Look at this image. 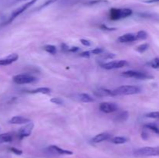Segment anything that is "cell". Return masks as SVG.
Instances as JSON below:
<instances>
[{
  "label": "cell",
  "mask_w": 159,
  "mask_h": 158,
  "mask_svg": "<svg viewBox=\"0 0 159 158\" xmlns=\"http://www.w3.org/2000/svg\"><path fill=\"white\" fill-rule=\"evenodd\" d=\"M113 91L115 95H129L138 94L141 92V89L139 87L134 85H123Z\"/></svg>",
  "instance_id": "cell-1"
},
{
  "label": "cell",
  "mask_w": 159,
  "mask_h": 158,
  "mask_svg": "<svg viewBox=\"0 0 159 158\" xmlns=\"http://www.w3.org/2000/svg\"><path fill=\"white\" fill-rule=\"evenodd\" d=\"M133 14V11L130 9H116L113 8L110 10V19L112 20H118L120 19L127 18Z\"/></svg>",
  "instance_id": "cell-2"
},
{
  "label": "cell",
  "mask_w": 159,
  "mask_h": 158,
  "mask_svg": "<svg viewBox=\"0 0 159 158\" xmlns=\"http://www.w3.org/2000/svg\"><path fill=\"white\" fill-rule=\"evenodd\" d=\"M134 154L139 156H159V147H144L138 149Z\"/></svg>",
  "instance_id": "cell-3"
},
{
  "label": "cell",
  "mask_w": 159,
  "mask_h": 158,
  "mask_svg": "<svg viewBox=\"0 0 159 158\" xmlns=\"http://www.w3.org/2000/svg\"><path fill=\"white\" fill-rule=\"evenodd\" d=\"M37 1V0H30V2L25 3L24 5H23V6H21L20 7H19L18 9H15V10H14L13 12H12V14H11V15L9 16V18L8 19L7 21L5 23V24H9V23H12V22L13 21V20H15V19L16 18L18 15H20V14L23 13L24 11H26V9H28V8L30 7V6H32V5H34V3H35Z\"/></svg>",
  "instance_id": "cell-4"
},
{
  "label": "cell",
  "mask_w": 159,
  "mask_h": 158,
  "mask_svg": "<svg viewBox=\"0 0 159 158\" xmlns=\"http://www.w3.org/2000/svg\"><path fill=\"white\" fill-rule=\"evenodd\" d=\"M123 77H131V78L140 79V80H145V79H152L153 78V76L149 75L144 72L136 71H127L122 73Z\"/></svg>",
  "instance_id": "cell-5"
},
{
  "label": "cell",
  "mask_w": 159,
  "mask_h": 158,
  "mask_svg": "<svg viewBox=\"0 0 159 158\" xmlns=\"http://www.w3.org/2000/svg\"><path fill=\"white\" fill-rule=\"evenodd\" d=\"M12 80L17 85H24V84L33 83L37 81V78L30 74H17L14 76Z\"/></svg>",
  "instance_id": "cell-6"
},
{
  "label": "cell",
  "mask_w": 159,
  "mask_h": 158,
  "mask_svg": "<svg viewBox=\"0 0 159 158\" xmlns=\"http://www.w3.org/2000/svg\"><path fill=\"white\" fill-rule=\"evenodd\" d=\"M129 64L127 60H114V61L108 62V63H105L102 64V68L106 70H112V69H117V68H122L124 67L127 66Z\"/></svg>",
  "instance_id": "cell-7"
},
{
  "label": "cell",
  "mask_w": 159,
  "mask_h": 158,
  "mask_svg": "<svg viewBox=\"0 0 159 158\" xmlns=\"http://www.w3.org/2000/svg\"><path fill=\"white\" fill-rule=\"evenodd\" d=\"M34 123L30 122L26 124L25 126L20 128L18 131L19 138L20 139H23V138L28 137L29 136H30L31 133L33 131V129H34Z\"/></svg>",
  "instance_id": "cell-8"
},
{
  "label": "cell",
  "mask_w": 159,
  "mask_h": 158,
  "mask_svg": "<svg viewBox=\"0 0 159 158\" xmlns=\"http://www.w3.org/2000/svg\"><path fill=\"white\" fill-rule=\"evenodd\" d=\"M99 110L104 113H112L118 110V105L110 102H102L99 105Z\"/></svg>",
  "instance_id": "cell-9"
},
{
  "label": "cell",
  "mask_w": 159,
  "mask_h": 158,
  "mask_svg": "<svg viewBox=\"0 0 159 158\" xmlns=\"http://www.w3.org/2000/svg\"><path fill=\"white\" fill-rule=\"evenodd\" d=\"M48 150L50 153H53V154H56V155H72L73 154V152L70 151V150H64V149L60 148V147L55 145L50 146V147H48Z\"/></svg>",
  "instance_id": "cell-10"
},
{
  "label": "cell",
  "mask_w": 159,
  "mask_h": 158,
  "mask_svg": "<svg viewBox=\"0 0 159 158\" xmlns=\"http://www.w3.org/2000/svg\"><path fill=\"white\" fill-rule=\"evenodd\" d=\"M19 58L18 54H12L10 55L7 56L6 57L2 59H0V66H6L12 64L13 62L16 61Z\"/></svg>",
  "instance_id": "cell-11"
},
{
  "label": "cell",
  "mask_w": 159,
  "mask_h": 158,
  "mask_svg": "<svg viewBox=\"0 0 159 158\" xmlns=\"http://www.w3.org/2000/svg\"><path fill=\"white\" fill-rule=\"evenodd\" d=\"M30 119L27 118L23 117V116H13L11 118L9 121V123L14 124V125H22V124H27L30 122Z\"/></svg>",
  "instance_id": "cell-12"
},
{
  "label": "cell",
  "mask_w": 159,
  "mask_h": 158,
  "mask_svg": "<svg viewBox=\"0 0 159 158\" xmlns=\"http://www.w3.org/2000/svg\"><path fill=\"white\" fill-rule=\"evenodd\" d=\"M110 137H111V135H110V133H102L95 136L92 139V141H93V143H99L108 140Z\"/></svg>",
  "instance_id": "cell-13"
},
{
  "label": "cell",
  "mask_w": 159,
  "mask_h": 158,
  "mask_svg": "<svg viewBox=\"0 0 159 158\" xmlns=\"http://www.w3.org/2000/svg\"><path fill=\"white\" fill-rule=\"evenodd\" d=\"M137 40L136 34L133 33H127L124 35L120 36L118 38V41L120 43H130V42H134Z\"/></svg>",
  "instance_id": "cell-14"
},
{
  "label": "cell",
  "mask_w": 159,
  "mask_h": 158,
  "mask_svg": "<svg viewBox=\"0 0 159 158\" xmlns=\"http://www.w3.org/2000/svg\"><path fill=\"white\" fill-rule=\"evenodd\" d=\"M94 93L97 96H99V97H103V96H116L114 93H113V91L106 89V88H99L98 91H96Z\"/></svg>",
  "instance_id": "cell-15"
},
{
  "label": "cell",
  "mask_w": 159,
  "mask_h": 158,
  "mask_svg": "<svg viewBox=\"0 0 159 158\" xmlns=\"http://www.w3.org/2000/svg\"><path fill=\"white\" fill-rule=\"evenodd\" d=\"M128 116H129L128 112H127V111L120 112L118 113V114L115 116L114 121L117 122H124V121L127 120Z\"/></svg>",
  "instance_id": "cell-16"
},
{
  "label": "cell",
  "mask_w": 159,
  "mask_h": 158,
  "mask_svg": "<svg viewBox=\"0 0 159 158\" xmlns=\"http://www.w3.org/2000/svg\"><path fill=\"white\" fill-rule=\"evenodd\" d=\"M50 92H51V89H50L49 88H38L29 91V93H30V94H49Z\"/></svg>",
  "instance_id": "cell-17"
},
{
  "label": "cell",
  "mask_w": 159,
  "mask_h": 158,
  "mask_svg": "<svg viewBox=\"0 0 159 158\" xmlns=\"http://www.w3.org/2000/svg\"><path fill=\"white\" fill-rule=\"evenodd\" d=\"M78 98L82 102H92L94 101V99L92 96H90L89 94H85V93L79 94L78 95Z\"/></svg>",
  "instance_id": "cell-18"
},
{
  "label": "cell",
  "mask_w": 159,
  "mask_h": 158,
  "mask_svg": "<svg viewBox=\"0 0 159 158\" xmlns=\"http://www.w3.org/2000/svg\"><path fill=\"white\" fill-rule=\"evenodd\" d=\"M12 140V135L9 133H3L0 134V143H10Z\"/></svg>",
  "instance_id": "cell-19"
},
{
  "label": "cell",
  "mask_w": 159,
  "mask_h": 158,
  "mask_svg": "<svg viewBox=\"0 0 159 158\" xmlns=\"http://www.w3.org/2000/svg\"><path fill=\"white\" fill-rule=\"evenodd\" d=\"M111 142L115 144H123L127 142V139L125 137H123V136H116L111 139Z\"/></svg>",
  "instance_id": "cell-20"
},
{
  "label": "cell",
  "mask_w": 159,
  "mask_h": 158,
  "mask_svg": "<svg viewBox=\"0 0 159 158\" xmlns=\"http://www.w3.org/2000/svg\"><path fill=\"white\" fill-rule=\"evenodd\" d=\"M144 128L151 130V131H152L153 133H155V134L159 135V128L156 125H155V124H152V123L146 124V125H144Z\"/></svg>",
  "instance_id": "cell-21"
},
{
  "label": "cell",
  "mask_w": 159,
  "mask_h": 158,
  "mask_svg": "<svg viewBox=\"0 0 159 158\" xmlns=\"http://www.w3.org/2000/svg\"><path fill=\"white\" fill-rule=\"evenodd\" d=\"M149 48V44L148 43H143V44H141L139 45L138 46H137L136 47V51H138V53H141V54H142V53L145 52L146 50H148Z\"/></svg>",
  "instance_id": "cell-22"
},
{
  "label": "cell",
  "mask_w": 159,
  "mask_h": 158,
  "mask_svg": "<svg viewBox=\"0 0 159 158\" xmlns=\"http://www.w3.org/2000/svg\"><path fill=\"white\" fill-rule=\"evenodd\" d=\"M45 51H47L48 53L51 54H55L57 52V49H56V46L54 45H47L43 47Z\"/></svg>",
  "instance_id": "cell-23"
},
{
  "label": "cell",
  "mask_w": 159,
  "mask_h": 158,
  "mask_svg": "<svg viewBox=\"0 0 159 158\" xmlns=\"http://www.w3.org/2000/svg\"><path fill=\"white\" fill-rule=\"evenodd\" d=\"M148 64L150 67H152V68H155V69L159 68V57L152 59V60H150V61L148 63Z\"/></svg>",
  "instance_id": "cell-24"
},
{
  "label": "cell",
  "mask_w": 159,
  "mask_h": 158,
  "mask_svg": "<svg viewBox=\"0 0 159 158\" xmlns=\"http://www.w3.org/2000/svg\"><path fill=\"white\" fill-rule=\"evenodd\" d=\"M137 40H145L148 38V33L144 30H141L138 31L136 34Z\"/></svg>",
  "instance_id": "cell-25"
},
{
  "label": "cell",
  "mask_w": 159,
  "mask_h": 158,
  "mask_svg": "<svg viewBox=\"0 0 159 158\" xmlns=\"http://www.w3.org/2000/svg\"><path fill=\"white\" fill-rule=\"evenodd\" d=\"M108 2H109L107 0H92V1H89L86 4L89 5V6H94V5L105 4V3Z\"/></svg>",
  "instance_id": "cell-26"
},
{
  "label": "cell",
  "mask_w": 159,
  "mask_h": 158,
  "mask_svg": "<svg viewBox=\"0 0 159 158\" xmlns=\"http://www.w3.org/2000/svg\"><path fill=\"white\" fill-rule=\"evenodd\" d=\"M146 117L151 119H159V112H152L146 114Z\"/></svg>",
  "instance_id": "cell-27"
},
{
  "label": "cell",
  "mask_w": 159,
  "mask_h": 158,
  "mask_svg": "<svg viewBox=\"0 0 159 158\" xmlns=\"http://www.w3.org/2000/svg\"><path fill=\"white\" fill-rule=\"evenodd\" d=\"M57 0H46V1L44 2V3H43V5H41V6L38 8V9H43V8H45V7H47V6H50V5L53 4V3H54L55 2H57Z\"/></svg>",
  "instance_id": "cell-28"
},
{
  "label": "cell",
  "mask_w": 159,
  "mask_h": 158,
  "mask_svg": "<svg viewBox=\"0 0 159 158\" xmlns=\"http://www.w3.org/2000/svg\"><path fill=\"white\" fill-rule=\"evenodd\" d=\"M51 102L52 103L56 104V105H62L63 104V100L61 99L60 98H52L51 99Z\"/></svg>",
  "instance_id": "cell-29"
},
{
  "label": "cell",
  "mask_w": 159,
  "mask_h": 158,
  "mask_svg": "<svg viewBox=\"0 0 159 158\" xmlns=\"http://www.w3.org/2000/svg\"><path fill=\"white\" fill-rule=\"evenodd\" d=\"M103 52H104V50L102 49V48H100V47L95 48V49H93V50L91 51L92 54H96V55H98V54H102V53H103Z\"/></svg>",
  "instance_id": "cell-30"
},
{
  "label": "cell",
  "mask_w": 159,
  "mask_h": 158,
  "mask_svg": "<svg viewBox=\"0 0 159 158\" xmlns=\"http://www.w3.org/2000/svg\"><path fill=\"white\" fill-rule=\"evenodd\" d=\"M9 150H10L11 152H12V153H15V154H16V155H21L22 153H23V151H22V150L15 148V147H11Z\"/></svg>",
  "instance_id": "cell-31"
},
{
  "label": "cell",
  "mask_w": 159,
  "mask_h": 158,
  "mask_svg": "<svg viewBox=\"0 0 159 158\" xmlns=\"http://www.w3.org/2000/svg\"><path fill=\"white\" fill-rule=\"evenodd\" d=\"M101 57H102V58L105 59V60H107V59H112V58H114L115 54H102Z\"/></svg>",
  "instance_id": "cell-32"
},
{
  "label": "cell",
  "mask_w": 159,
  "mask_h": 158,
  "mask_svg": "<svg viewBox=\"0 0 159 158\" xmlns=\"http://www.w3.org/2000/svg\"><path fill=\"white\" fill-rule=\"evenodd\" d=\"M100 28L102 29H104V30H107V31H114V30H116V28L108 27V26H107V25H104V24L101 25Z\"/></svg>",
  "instance_id": "cell-33"
},
{
  "label": "cell",
  "mask_w": 159,
  "mask_h": 158,
  "mask_svg": "<svg viewBox=\"0 0 159 158\" xmlns=\"http://www.w3.org/2000/svg\"><path fill=\"white\" fill-rule=\"evenodd\" d=\"M80 42L82 43V45H84V46H91V43H90L89 40H85V39H81Z\"/></svg>",
  "instance_id": "cell-34"
},
{
  "label": "cell",
  "mask_w": 159,
  "mask_h": 158,
  "mask_svg": "<svg viewBox=\"0 0 159 158\" xmlns=\"http://www.w3.org/2000/svg\"><path fill=\"white\" fill-rule=\"evenodd\" d=\"M90 54H91V52H89V51H85V52L81 53L80 57H85V58H89L90 57V55H91Z\"/></svg>",
  "instance_id": "cell-35"
},
{
  "label": "cell",
  "mask_w": 159,
  "mask_h": 158,
  "mask_svg": "<svg viewBox=\"0 0 159 158\" xmlns=\"http://www.w3.org/2000/svg\"><path fill=\"white\" fill-rule=\"evenodd\" d=\"M79 50V48L78 47V46H72V47L69 48V50H68L69 52H73V53H75Z\"/></svg>",
  "instance_id": "cell-36"
},
{
  "label": "cell",
  "mask_w": 159,
  "mask_h": 158,
  "mask_svg": "<svg viewBox=\"0 0 159 158\" xmlns=\"http://www.w3.org/2000/svg\"><path fill=\"white\" fill-rule=\"evenodd\" d=\"M141 137L144 139H147L148 138V133H146L145 131H143L142 133H141Z\"/></svg>",
  "instance_id": "cell-37"
},
{
  "label": "cell",
  "mask_w": 159,
  "mask_h": 158,
  "mask_svg": "<svg viewBox=\"0 0 159 158\" xmlns=\"http://www.w3.org/2000/svg\"><path fill=\"white\" fill-rule=\"evenodd\" d=\"M61 49L63 50L64 51H68V50H69V47H68V46H67L65 43H62V44H61Z\"/></svg>",
  "instance_id": "cell-38"
},
{
  "label": "cell",
  "mask_w": 159,
  "mask_h": 158,
  "mask_svg": "<svg viewBox=\"0 0 159 158\" xmlns=\"http://www.w3.org/2000/svg\"><path fill=\"white\" fill-rule=\"evenodd\" d=\"M146 3H155V2H159V0H147L144 1Z\"/></svg>",
  "instance_id": "cell-39"
}]
</instances>
